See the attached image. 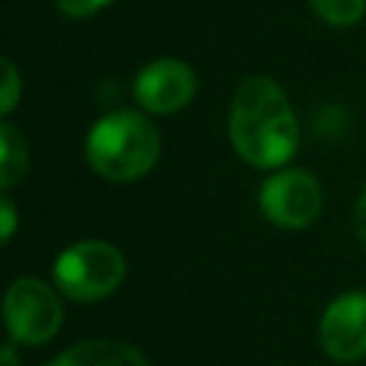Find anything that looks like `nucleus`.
<instances>
[{
	"instance_id": "nucleus-8",
	"label": "nucleus",
	"mask_w": 366,
	"mask_h": 366,
	"mask_svg": "<svg viewBox=\"0 0 366 366\" xmlns=\"http://www.w3.org/2000/svg\"><path fill=\"white\" fill-rule=\"evenodd\" d=\"M43 366H149L137 346L120 340H80Z\"/></svg>"
},
{
	"instance_id": "nucleus-2",
	"label": "nucleus",
	"mask_w": 366,
	"mask_h": 366,
	"mask_svg": "<svg viewBox=\"0 0 366 366\" xmlns=\"http://www.w3.org/2000/svg\"><path fill=\"white\" fill-rule=\"evenodd\" d=\"M160 146L163 137L143 109H114L89 126L83 157L97 177L132 183L154 169Z\"/></svg>"
},
{
	"instance_id": "nucleus-7",
	"label": "nucleus",
	"mask_w": 366,
	"mask_h": 366,
	"mask_svg": "<svg viewBox=\"0 0 366 366\" xmlns=\"http://www.w3.org/2000/svg\"><path fill=\"white\" fill-rule=\"evenodd\" d=\"M317 343L337 363L366 357V292L352 289L329 300L317 323Z\"/></svg>"
},
{
	"instance_id": "nucleus-1",
	"label": "nucleus",
	"mask_w": 366,
	"mask_h": 366,
	"mask_svg": "<svg viewBox=\"0 0 366 366\" xmlns=\"http://www.w3.org/2000/svg\"><path fill=\"white\" fill-rule=\"evenodd\" d=\"M229 143L254 169L286 166L300 143L297 114L277 80L252 74L240 80L229 103Z\"/></svg>"
},
{
	"instance_id": "nucleus-15",
	"label": "nucleus",
	"mask_w": 366,
	"mask_h": 366,
	"mask_svg": "<svg viewBox=\"0 0 366 366\" xmlns=\"http://www.w3.org/2000/svg\"><path fill=\"white\" fill-rule=\"evenodd\" d=\"M17 343L9 337L6 343H3V349H0V363L3 366H17V349H14Z\"/></svg>"
},
{
	"instance_id": "nucleus-12",
	"label": "nucleus",
	"mask_w": 366,
	"mask_h": 366,
	"mask_svg": "<svg viewBox=\"0 0 366 366\" xmlns=\"http://www.w3.org/2000/svg\"><path fill=\"white\" fill-rule=\"evenodd\" d=\"M57 9L66 14V17H74V20H83V17H92L97 11H103L106 6H112L114 0H54Z\"/></svg>"
},
{
	"instance_id": "nucleus-13",
	"label": "nucleus",
	"mask_w": 366,
	"mask_h": 366,
	"mask_svg": "<svg viewBox=\"0 0 366 366\" xmlns=\"http://www.w3.org/2000/svg\"><path fill=\"white\" fill-rule=\"evenodd\" d=\"M14 229H17V209H14L11 194L3 192V200H0V237H3V243H11Z\"/></svg>"
},
{
	"instance_id": "nucleus-3",
	"label": "nucleus",
	"mask_w": 366,
	"mask_h": 366,
	"mask_svg": "<svg viewBox=\"0 0 366 366\" xmlns=\"http://www.w3.org/2000/svg\"><path fill=\"white\" fill-rule=\"evenodd\" d=\"M51 280L66 300L94 303L120 289L126 280V257L109 240H77L54 257Z\"/></svg>"
},
{
	"instance_id": "nucleus-14",
	"label": "nucleus",
	"mask_w": 366,
	"mask_h": 366,
	"mask_svg": "<svg viewBox=\"0 0 366 366\" xmlns=\"http://www.w3.org/2000/svg\"><path fill=\"white\" fill-rule=\"evenodd\" d=\"M355 232H357V237H360L363 246H366V186L360 189L357 203H355Z\"/></svg>"
},
{
	"instance_id": "nucleus-4",
	"label": "nucleus",
	"mask_w": 366,
	"mask_h": 366,
	"mask_svg": "<svg viewBox=\"0 0 366 366\" xmlns=\"http://www.w3.org/2000/svg\"><path fill=\"white\" fill-rule=\"evenodd\" d=\"M63 295L57 286L23 274L14 277L3 297V323L14 343L43 346L57 337L63 326Z\"/></svg>"
},
{
	"instance_id": "nucleus-9",
	"label": "nucleus",
	"mask_w": 366,
	"mask_h": 366,
	"mask_svg": "<svg viewBox=\"0 0 366 366\" xmlns=\"http://www.w3.org/2000/svg\"><path fill=\"white\" fill-rule=\"evenodd\" d=\"M26 169H29V143L23 132L9 117H3L0 123V186L3 192L20 183L26 177Z\"/></svg>"
},
{
	"instance_id": "nucleus-5",
	"label": "nucleus",
	"mask_w": 366,
	"mask_h": 366,
	"mask_svg": "<svg viewBox=\"0 0 366 366\" xmlns=\"http://www.w3.org/2000/svg\"><path fill=\"white\" fill-rule=\"evenodd\" d=\"M257 206L272 226L306 229L323 212V186L309 169L280 166L260 183Z\"/></svg>"
},
{
	"instance_id": "nucleus-10",
	"label": "nucleus",
	"mask_w": 366,
	"mask_h": 366,
	"mask_svg": "<svg viewBox=\"0 0 366 366\" xmlns=\"http://www.w3.org/2000/svg\"><path fill=\"white\" fill-rule=\"evenodd\" d=\"M309 6L323 23L337 29L355 26L366 14V0H309Z\"/></svg>"
},
{
	"instance_id": "nucleus-6",
	"label": "nucleus",
	"mask_w": 366,
	"mask_h": 366,
	"mask_svg": "<svg viewBox=\"0 0 366 366\" xmlns=\"http://www.w3.org/2000/svg\"><path fill=\"white\" fill-rule=\"evenodd\" d=\"M132 94L146 114H174L197 94V74L177 57H154L132 83Z\"/></svg>"
},
{
	"instance_id": "nucleus-11",
	"label": "nucleus",
	"mask_w": 366,
	"mask_h": 366,
	"mask_svg": "<svg viewBox=\"0 0 366 366\" xmlns=\"http://www.w3.org/2000/svg\"><path fill=\"white\" fill-rule=\"evenodd\" d=\"M23 97V77L11 57H3V97H0V114L9 117Z\"/></svg>"
}]
</instances>
